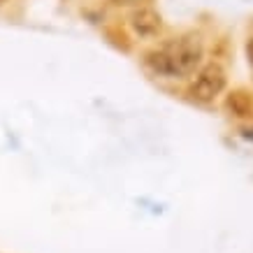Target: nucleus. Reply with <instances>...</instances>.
<instances>
[{
    "label": "nucleus",
    "instance_id": "f257e3e1",
    "mask_svg": "<svg viewBox=\"0 0 253 253\" xmlns=\"http://www.w3.org/2000/svg\"><path fill=\"white\" fill-rule=\"evenodd\" d=\"M202 56H205L202 38L198 33H186L181 38L165 42L163 46L149 51L144 63L146 68L158 77L181 79L191 77L193 72L202 65Z\"/></svg>",
    "mask_w": 253,
    "mask_h": 253
},
{
    "label": "nucleus",
    "instance_id": "f03ea898",
    "mask_svg": "<svg viewBox=\"0 0 253 253\" xmlns=\"http://www.w3.org/2000/svg\"><path fill=\"white\" fill-rule=\"evenodd\" d=\"M225 70L218 63H209L205 68H200V72L195 75L193 84L188 86V95L195 102H211L223 93L225 88Z\"/></svg>",
    "mask_w": 253,
    "mask_h": 253
},
{
    "label": "nucleus",
    "instance_id": "7ed1b4c3",
    "mask_svg": "<svg viewBox=\"0 0 253 253\" xmlns=\"http://www.w3.org/2000/svg\"><path fill=\"white\" fill-rule=\"evenodd\" d=\"M130 28L139 38H156L163 28L161 14L154 7H146V5L144 7H137L130 14Z\"/></svg>",
    "mask_w": 253,
    "mask_h": 253
},
{
    "label": "nucleus",
    "instance_id": "20e7f679",
    "mask_svg": "<svg viewBox=\"0 0 253 253\" xmlns=\"http://www.w3.org/2000/svg\"><path fill=\"white\" fill-rule=\"evenodd\" d=\"M228 107L237 116H251V98L244 95V93H235V95L228 100Z\"/></svg>",
    "mask_w": 253,
    "mask_h": 253
},
{
    "label": "nucleus",
    "instance_id": "39448f33",
    "mask_svg": "<svg viewBox=\"0 0 253 253\" xmlns=\"http://www.w3.org/2000/svg\"><path fill=\"white\" fill-rule=\"evenodd\" d=\"M149 0H114V5H121V7H144Z\"/></svg>",
    "mask_w": 253,
    "mask_h": 253
},
{
    "label": "nucleus",
    "instance_id": "423d86ee",
    "mask_svg": "<svg viewBox=\"0 0 253 253\" xmlns=\"http://www.w3.org/2000/svg\"><path fill=\"white\" fill-rule=\"evenodd\" d=\"M246 56H249V63L253 65V38L249 40V44H246Z\"/></svg>",
    "mask_w": 253,
    "mask_h": 253
},
{
    "label": "nucleus",
    "instance_id": "0eeeda50",
    "mask_svg": "<svg viewBox=\"0 0 253 253\" xmlns=\"http://www.w3.org/2000/svg\"><path fill=\"white\" fill-rule=\"evenodd\" d=\"M244 137H249V139H253V130H246V132H244Z\"/></svg>",
    "mask_w": 253,
    "mask_h": 253
},
{
    "label": "nucleus",
    "instance_id": "6e6552de",
    "mask_svg": "<svg viewBox=\"0 0 253 253\" xmlns=\"http://www.w3.org/2000/svg\"><path fill=\"white\" fill-rule=\"evenodd\" d=\"M2 2H7V0H0V5H2Z\"/></svg>",
    "mask_w": 253,
    "mask_h": 253
}]
</instances>
